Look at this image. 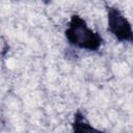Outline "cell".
Returning a JSON list of instances; mask_svg holds the SVG:
<instances>
[{
    "label": "cell",
    "instance_id": "cell-3",
    "mask_svg": "<svg viewBox=\"0 0 133 133\" xmlns=\"http://www.w3.org/2000/svg\"><path fill=\"white\" fill-rule=\"evenodd\" d=\"M73 131L74 132H90V131H99L98 129L94 128L88 121L86 119L84 113L81 110H77L74 114V121L72 123Z\"/></svg>",
    "mask_w": 133,
    "mask_h": 133
},
{
    "label": "cell",
    "instance_id": "cell-4",
    "mask_svg": "<svg viewBox=\"0 0 133 133\" xmlns=\"http://www.w3.org/2000/svg\"><path fill=\"white\" fill-rule=\"evenodd\" d=\"M43 1H44L46 4H48V3H50V2H51V0H43Z\"/></svg>",
    "mask_w": 133,
    "mask_h": 133
},
{
    "label": "cell",
    "instance_id": "cell-2",
    "mask_svg": "<svg viewBox=\"0 0 133 133\" xmlns=\"http://www.w3.org/2000/svg\"><path fill=\"white\" fill-rule=\"evenodd\" d=\"M108 31L121 43L133 44V27L123 12L110 5H106Z\"/></svg>",
    "mask_w": 133,
    "mask_h": 133
},
{
    "label": "cell",
    "instance_id": "cell-1",
    "mask_svg": "<svg viewBox=\"0 0 133 133\" xmlns=\"http://www.w3.org/2000/svg\"><path fill=\"white\" fill-rule=\"evenodd\" d=\"M64 36L72 47L90 52H97L104 42L102 35L89 28L86 21L77 14L71 16Z\"/></svg>",
    "mask_w": 133,
    "mask_h": 133
}]
</instances>
